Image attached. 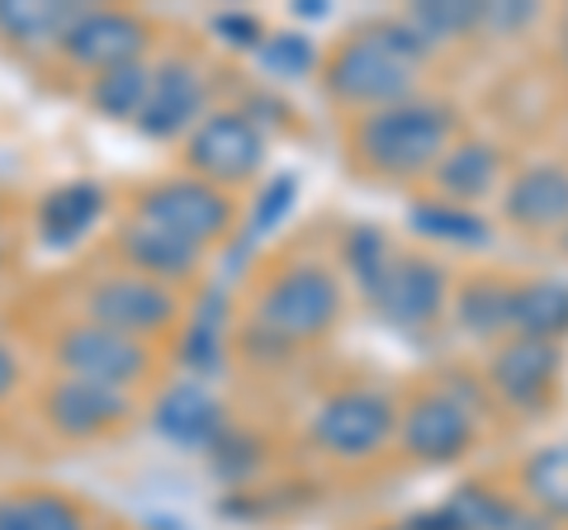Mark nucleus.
I'll use <instances>...</instances> for the list:
<instances>
[{
  "mask_svg": "<svg viewBox=\"0 0 568 530\" xmlns=\"http://www.w3.org/2000/svg\"><path fill=\"white\" fill-rule=\"evenodd\" d=\"M511 289L517 279L503 275H474L455 289V327L474 342H507L511 337Z\"/></svg>",
  "mask_w": 568,
  "mask_h": 530,
  "instance_id": "obj_20",
  "label": "nucleus"
},
{
  "mask_svg": "<svg viewBox=\"0 0 568 530\" xmlns=\"http://www.w3.org/2000/svg\"><path fill=\"white\" fill-rule=\"evenodd\" d=\"M294 200H298V181H294V175H275V181L256 194V204H252V218H246L242 242H261V237H271L275 227H280L284 218H290Z\"/></svg>",
  "mask_w": 568,
  "mask_h": 530,
  "instance_id": "obj_31",
  "label": "nucleus"
},
{
  "mask_svg": "<svg viewBox=\"0 0 568 530\" xmlns=\"http://www.w3.org/2000/svg\"><path fill=\"white\" fill-rule=\"evenodd\" d=\"M375 308L394 332H426L450 308L446 265L432 261V256H403L398 252V265H394V275H388V285L379 289Z\"/></svg>",
  "mask_w": 568,
  "mask_h": 530,
  "instance_id": "obj_14",
  "label": "nucleus"
},
{
  "mask_svg": "<svg viewBox=\"0 0 568 530\" xmlns=\"http://www.w3.org/2000/svg\"><path fill=\"white\" fill-rule=\"evenodd\" d=\"M138 223H152L162 227V233L181 237L190 246H200V252H209V246H219L227 233H233L237 223V204L233 194L200 181V175H166V181H156L138 194Z\"/></svg>",
  "mask_w": 568,
  "mask_h": 530,
  "instance_id": "obj_5",
  "label": "nucleus"
},
{
  "mask_svg": "<svg viewBox=\"0 0 568 530\" xmlns=\"http://www.w3.org/2000/svg\"><path fill=\"white\" fill-rule=\"evenodd\" d=\"M148 39H152V29H148L142 14L85 6L77 14V24L67 29V39H62L58 52L67 58V67H77V72H85V77H100V72H110V67L142 62Z\"/></svg>",
  "mask_w": 568,
  "mask_h": 530,
  "instance_id": "obj_10",
  "label": "nucleus"
},
{
  "mask_svg": "<svg viewBox=\"0 0 568 530\" xmlns=\"http://www.w3.org/2000/svg\"><path fill=\"white\" fill-rule=\"evenodd\" d=\"M133 417V394L91 379H52L43 394V421L62 440H100Z\"/></svg>",
  "mask_w": 568,
  "mask_h": 530,
  "instance_id": "obj_12",
  "label": "nucleus"
},
{
  "mask_svg": "<svg viewBox=\"0 0 568 530\" xmlns=\"http://www.w3.org/2000/svg\"><path fill=\"white\" fill-rule=\"evenodd\" d=\"M0 261H6V256H0Z\"/></svg>",
  "mask_w": 568,
  "mask_h": 530,
  "instance_id": "obj_38",
  "label": "nucleus"
},
{
  "mask_svg": "<svg viewBox=\"0 0 568 530\" xmlns=\"http://www.w3.org/2000/svg\"><path fill=\"white\" fill-rule=\"evenodd\" d=\"M209 114V81H204V67L190 62V58H166L156 62L152 72V91L148 104H142V119H138V133L152 137V143H175L200 129V119Z\"/></svg>",
  "mask_w": 568,
  "mask_h": 530,
  "instance_id": "obj_11",
  "label": "nucleus"
},
{
  "mask_svg": "<svg viewBox=\"0 0 568 530\" xmlns=\"http://www.w3.org/2000/svg\"><path fill=\"white\" fill-rule=\"evenodd\" d=\"M175 317H181V298H175V289L156 285V279H148V275L114 271V275H104L85 289V323L123 332V337L148 342V337H156V332H166Z\"/></svg>",
  "mask_w": 568,
  "mask_h": 530,
  "instance_id": "obj_9",
  "label": "nucleus"
},
{
  "mask_svg": "<svg viewBox=\"0 0 568 530\" xmlns=\"http://www.w3.org/2000/svg\"><path fill=\"white\" fill-rule=\"evenodd\" d=\"M52 365L71 379H91V384H110L133 394L152 375V350L148 342L123 337V332H110L100 323H71L52 342Z\"/></svg>",
  "mask_w": 568,
  "mask_h": 530,
  "instance_id": "obj_8",
  "label": "nucleus"
},
{
  "mask_svg": "<svg viewBox=\"0 0 568 530\" xmlns=\"http://www.w3.org/2000/svg\"><path fill=\"white\" fill-rule=\"evenodd\" d=\"M536 20H540L536 6H484V29H497V33H517Z\"/></svg>",
  "mask_w": 568,
  "mask_h": 530,
  "instance_id": "obj_33",
  "label": "nucleus"
},
{
  "mask_svg": "<svg viewBox=\"0 0 568 530\" xmlns=\"http://www.w3.org/2000/svg\"><path fill=\"white\" fill-rule=\"evenodd\" d=\"M209 33L219 43H227V48H261V39H265V24L256 20V14H242V10H223V14H213L209 20Z\"/></svg>",
  "mask_w": 568,
  "mask_h": 530,
  "instance_id": "obj_32",
  "label": "nucleus"
},
{
  "mask_svg": "<svg viewBox=\"0 0 568 530\" xmlns=\"http://www.w3.org/2000/svg\"><path fill=\"white\" fill-rule=\"evenodd\" d=\"M474 402L459 398L450 384L426 388V394L407 398V408H398V446L417 465H455L465 459L478 440Z\"/></svg>",
  "mask_w": 568,
  "mask_h": 530,
  "instance_id": "obj_7",
  "label": "nucleus"
},
{
  "mask_svg": "<svg viewBox=\"0 0 568 530\" xmlns=\"http://www.w3.org/2000/svg\"><path fill=\"white\" fill-rule=\"evenodd\" d=\"M14 388H20V356H14V350L0 342V402H6Z\"/></svg>",
  "mask_w": 568,
  "mask_h": 530,
  "instance_id": "obj_34",
  "label": "nucleus"
},
{
  "mask_svg": "<svg viewBox=\"0 0 568 530\" xmlns=\"http://www.w3.org/2000/svg\"><path fill=\"white\" fill-rule=\"evenodd\" d=\"M511 337H536L555 346L568 337V279H517V289H511Z\"/></svg>",
  "mask_w": 568,
  "mask_h": 530,
  "instance_id": "obj_21",
  "label": "nucleus"
},
{
  "mask_svg": "<svg viewBox=\"0 0 568 530\" xmlns=\"http://www.w3.org/2000/svg\"><path fill=\"white\" fill-rule=\"evenodd\" d=\"M271 143L252 110H209L185 137V166L209 185H246L265 166Z\"/></svg>",
  "mask_w": 568,
  "mask_h": 530,
  "instance_id": "obj_6",
  "label": "nucleus"
},
{
  "mask_svg": "<svg viewBox=\"0 0 568 530\" xmlns=\"http://www.w3.org/2000/svg\"><path fill=\"white\" fill-rule=\"evenodd\" d=\"M564 369V350L555 342H536V337H507L497 342L493 360H488V384L493 394L517 412H540L555 398Z\"/></svg>",
  "mask_w": 568,
  "mask_h": 530,
  "instance_id": "obj_13",
  "label": "nucleus"
},
{
  "mask_svg": "<svg viewBox=\"0 0 568 530\" xmlns=\"http://www.w3.org/2000/svg\"><path fill=\"white\" fill-rule=\"evenodd\" d=\"M432 52L436 48L407 24V14H379L327 52L323 85L336 104H346L355 114L388 110V104L417 95L422 67Z\"/></svg>",
  "mask_w": 568,
  "mask_h": 530,
  "instance_id": "obj_1",
  "label": "nucleus"
},
{
  "mask_svg": "<svg viewBox=\"0 0 568 530\" xmlns=\"http://www.w3.org/2000/svg\"><path fill=\"white\" fill-rule=\"evenodd\" d=\"M181 369L190 379L209 384L213 375H223V360H227V304H223V289H213L200 308L190 313L185 323V337H181Z\"/></svg>",
  "mask_w": 568,
  "mask_h": 530,
  "instance_id": "obj_23",
  "label": "nucleus"
},
{
  "mask_svg": "<svg viewBox=\"0 0 568 530\" xmlns=\"http://www.w3.org/2000/svg\"><path fill=\"white\" fill-rule=\"evenodd\" d=\"M455 110L446 100L413 95L388 110H369L351 123V156L384 181H417L432 175L436 162L455 143Z\"/></svg>",
  "mask_w": 568,
  "mask_h": 530,
  "instance_id": "obj_2",
  "label": "nucleus"
},
{
  "mask_svg": "<svg viewBox=\"0 0 568 530\" xmlns=\"http://www.w3.org/2000/svg\"><path fill=\"white\" fill-rule=\"evenodd\" d=\"M346 294L327 265L317 261H298L290 271H280L271 285L256 298V327L271 332L275 342L294 346V342H317L342 323Z\"/></svg>",
  "mask_w": 568,
  "mask_h": 530,
  "instance_id": "obj_3",
  "label": "nucleus"
},
{
  "mask_svg": "<svg viewBox=\"0 0 568 530\" xmlns=\"http://www.w3.org/2000/svg\"><path fill=\"white\" fill-rule=\"evenodd\" d=\"M256 62H261L275 81H304L313 67H317V48H313L308 33H298V29L265 33L261 48H256Z\"/></svg>",
  "mask_w": 568,
  "mask_h": 530,
  "instance_id": "obj_29",
  "label": "nucleus"
},
{
  "mask_svg": "<svg viewBox=\"0 0 568 530\" xmlns=\"http://www.w3.org/2000/svg\"><path fill=\"white\" fill-rule=\"evenodd\" d=\"M119 256L129 261L133 275H148V279H156V285H166V289L185 285V279L200 271V261H204L200 246H190V242L171 237V233H162V227H152V223H138V218L119 227Z\"/></svg>",
  "mask_w": 568,
  "mask_h": 530,
  "instance_id": "obj_18",
  "label": "nucleus"
},
{
  "mask_svg": "<svg viewBox=\"0 0 568 530\" xmlns=\"http://www.w3.org/2000/svg\"><path fill=\"white\" fill-rule=\"evenodd\" d=\"M403 14H407V24H413L432 48L450 43V39H465V33H474V29H484V6H469V0H436V6H413Z\"/></svg>",
  "mask_w": 568,
  "mask_h": 530,
  "instance_id": "obj_28",
  "label": "nucleus"
},
{
  "mask_svg": "<svg viewBox=\"0 0 568 530\" xmlns=\"http://www.w3.org/2000/svg\"><path fill=\"white\" fill-rule=\"evenodd\" d=\"M152 72L156 67L142 58V62H123V67H110V72L91 77V91H85V104L110 119V123H133L142 119V104H148V91H152Z\"/></svg>",
  "mask_w": 568,
  "mask_h": 530,
  "instance_id": "obj_25",
  "label": "nucleus"
},
{
  "mask_svg": "<svg viewBox=\"0 0 568 530\" xmlns=\"http://www.w3.org/2000/svg\"><path fill=\"white\" fill-rule=\"evenodd\" d=\"M559 252L568 256V227H564V233H559Z\"/></svg>",
  "mask_w": 568,
  "mask_h": 530,
  "instance_id": "obj_37",
  "label": "nucleus"
},
{
  "mask_svg": "<svg viewBox=\"0 0 568 530\" xmlns=\"http://www.w3.org/2000/svg\"><path fill=\"white\" fill-rule=\"evenodd\" d=\"M298 14H304V20H327V6H313V0H298Z\"/></svg>",
  "mask_w": 568,
  "mask_h": 530,
  "instance_id": "obj_36",
  "label": "nucleus"
},
{
  "mask_svg": "<svg viewBox=\"0 0 568 530\" xmlns=\"http://www.w3.org/2000/svg\"><path fill=\"white\" fill-rule=\"evenodd\" d=\"M81 10L85 6H52V0H0V39L20 52H58Z\"/></svg>",
  "mask_w": 568,
  "mask_h": 530,
  "instance_id": "obj_22",
  "label": "nucleus"
},
{
  "mask_svg": "<svg viewBox=\"0 0 568 530\" xmlns=\"http://www.w3.org/2000/svg\"><path fill=\"white\" fill-rule=\"evenodd\" d=\"M342 265H346L351 285L361 289L369 304H375L379 289L388 285V275H394V265H398V246L388 242L384 227H375V223H355L351 233L342 237Z\"/></svg>",
  "mask_w": 568,
  "mask_h": 530,
  "instance_id": "obj_26",
  "label": "nucleus"
},
{
  "mask_svg": "<svg viewBox=\"0 0 568 530\" xmlns=\"http://www.w3.org/2000/svg\"><path fill=\"white\" fill-rule=\"evenodd\" d=\"M20 507H24L29 530H91L85 507L77 498H67V492L33 488V492H20Z\"/></svg>",
  "mask_w": 568,
  "mask_h": 530,
  "instance_id": "obj_30",
  "label": "nucleus"
},
{
  "mask_svg": "<svg viewBox=\"0 0 568 530\" xmlns=\"http://www.w3.org/2000/svg\"><path fill=\"white\" fill-rule=\"evenodd\" d=\"M407 223H413V233L459 246V252H484V246H493V223L478 214V208L446 204V200H436V194H426V200L407 208Z\"/></svg>",
  "mask_w": 568,
  "mask_h": 530,
  "instance_id": "obj_24",
  "label": "nucleus"
},
{
  "mask_svg": "<svg viewBox=\"0 0 568 530\" xmlns=\"http://www.w3.org/2000/svg\"><path fill=\"white\" fill-rule=\"evenodd\" d=\"M0 530H29L24 507H20V492H0Z\"/></svg>",
  "mask_w": 568,
  "mask_h": 530,
  "instance_id": "obj_35",
  "label": "nucleus"
},
{
  "mask_svg": "<svg viewBox=\"0 0 568 530\" xmlns=\"http://www.w3.org/2000/svg\"><path fill=\"white\" fill-rule=\"evenodd\" d=\"M503 218L511 227H521L526 237H549L568 227V162H526L521 171H511V181L503 185Z\"/></svg>",
  "mask_w": 568,
  "mask_h": 530,
  "instance_id": "obj_15",
  "label": "nucleus"
},
{
  "mask_svg": "<svg viewBox=\"0 0 568 530\" xmlns=\"http://www.w3.org/2000/svg\"><path fill=\"white\" fill-rule=\"evenodd\" d=\"M398 436V402L379 388H336L308 412V440L323 455L355 465L375 459Z\"/></svg>",
  "mask_w": 568,
  "mask_h": 530,
  "instance_id": "obj_4",
  "label": "nucleus"
},
{
  "mask_svg": "<svg viewBox=\"0 0 568 530\" xmlns=\"http://www.w3.org/2000/svg\"><path fill=\"white\" fill-rule=\"evenodd\" d=\"M152 427H156V436L181 450H213V440L227 431V417L209 384L181 379V384L162 388V398H156V408H152Z\"/></svg>",
  "mask_w": 568,
  "mask_h": 530,
  "instance_id": "obj_17",
  "label": "nucleus"
},
{
  "mask_svg": "<svg viewBox=\"0 0 568 530\" xmlns=\"http://www.w3.org/2000/svg\"><path fill=\"white\" fill-rule=\"evenodd\" d=\"M436 200L459 204V208H478L488 194H503L507 185V156L488 137H465V143H450V152L436 162L432 171Z\"/></svg>",
  "mask_w": 568,
  "mask_h": 530,
  "instance_id": "obj_16",
  "label": "nucleus"
},
{
  "mask_svg": "<svg viewBox=\"0 0 568 530\" xmlns=\"http://www.w3.org/2000/svg\"><path fill=\"white\" fill-rule=\"evenodd\" d=\"M521 488L526 507H536L545 521H568V440H555L526 459Z\"/></svg>",
  "mask_w": 568,
  "mask_h": 530,
  "instance_id": "obj_27",
  "label": "nucleus"
},
{
  "mask_svg": "<svg viewBox=\"0 0 568 530\" xmlns=\"http://www.w3.org/2000/svg\"><path fill=\"white\" fill-rule=\"evenodd\" d=\"M104 204L110 200H104L100 181H67L58 190H48L43 204H39V237H43V246H52V252L77 246L104 218Z\"/></svg>",
  "mask_w": 568,
  "mask_h": 530,
  "instance_id": "obj_19",
  "label": "nucleus"
}]
</instances>
